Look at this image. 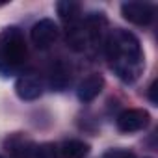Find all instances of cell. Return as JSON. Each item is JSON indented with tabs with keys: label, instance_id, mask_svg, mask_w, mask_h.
I'll use <instances>...</instances> for the list:
<instances>
[{
	"label": "cell",
	"instance_id": "cell-2",
	"mask_svg": "<svg viewBox=\"0 0 158 158\" xmlns=\"http://www.w3.org/2000/svg\"><path fill=\"white\" fill-rule=\"evenodd\" d=\"M28 56L26 41L17 26H8L0 32V76H13L21 71Z\"/></svg>",
	"mask_w": 158,
	"mask_h": 158
},
{
	"label": "cell",
	"instance_id": "cell-12",
	"mask_svg": "<svg viewBox=\"0 0 158 158\" xmlns=\"http://www.w3.org/2000/svg\"><path fill=\"white\" fill-rule=\"evenodd\" d=\"M34 158H60V151L54 143H41L35 147Z\"/></svg>",
	"mask_w": 158,
	"mask_h": 158
},
{
	"label": "cell",
	"instance_id": "cell-8",
	"mask_svg": "<svg viewBox=\"0 0 158 158\" xmlns=\"http://www.w3.org/2000/svg\"><path fill=\"white\" fill-rule=\"evenodd\" d=\"M6 147L13 158H34L37 145L24 134H13L6 139Z\"/></svg>",
	"mask_w": 158,
	"mask_h": 158
},
{
	"label": "cell",
	"instance_id": "cell-11",
	"mask_svg": "<svg viewBox=\"0 0 158 158\" xmlns=\"http://www.w3.org/2000/svg\"><path fill=\"white\" fill-rule=\"evenodd\" d=\"M56 11L67 24H73L78 21V15H80V4L73 2V0H61L56 4Z\"/></svg>",
	"mask_w": 158,
	"mask_h": 158
},
{
	"label": "cell",
	"instance_id": "cell-10",
	"mask_svg": "<svg viewBox=\"0 0 158 158\" xmlns=\"http://www.w3.org/2000/svg\"><path fill=\"white\" fill-rule=\"evenodd\" d=\"M60 151V158H86L89 154V145L82 139H69L63 141Z\"/></svg>",
	"mask_w": 158,
	"mask_h": 158
},
{
	"label": "cell",
	"instance_id": "cell-3",
	"mask_svg": "<svg viewBox=\"0 0 158 158\" xmlns=\"http://www.w3.org/2000/svg\"><path fill=\"white\" fill-rule=\"evenodd\" d=\"M115 123H117L119 132L132 134V132H139V130L147 128L151 123V115L143 108H128L117 115Z\"/></svg>",
	"mask_w": 158,
	"mask_h": 158
},
{
	"label": "cell",
	"instance_id": "cell-4",
	"mask_svg": "<svg viewBox=\"0 0 158 158\" xmlns=\"http://www.w3.org/2000/svg\"><path fill=\"white\" fill-rule=\"evenodd\" d=\"M121 15L132 24L147 26L154 19V6L149 2H123Z\"/></svg>",
	"mask_w": 158,
	"mask_h": 158
},
{
	"label": "cell",
	"instance_id": "cell-15",
	"mask_svg": "<svg viewBox=\"0 0 158 158\" xmlns=\"http://www.w3.org/2000/svg\"><path fill=\"white\" fill-rule=\"evenodd\" d=\"M0 158H6V156H4V154H0Z\"/></svg>",
	"mask_w": 158,
	"mask_h": 158
},
{
	"label": "cell",
	"instance_id": "cell-14",
	"mask_svg": "<svg viewBox=\"0 0 158 158\" xmlns=\"http://www.w3.org/2000/svg\"><path fill=\"white\" fill-rule=\"evenodd\" d=\"M156 88H158V80H154L149 88V99L152 104H158V97H156Z\"/></svg>",
	"mask_w": 158,
	"mask_h": 158
},
{
	"label": "cell",
	"instance_id": "cell-6",
	"mask_svg": "<svg viewBox=\"0 0 158 158\" xmlns=\"http://www.w3.org/2000/svg\"><path fill=\"white\" fill-rule=\"evenodd\" d=\"M15 93L23 101H35L43 95V82L35 74H23L15 82Z\"/></svg>",
	"mask_w": 158,
	"mask_h": 158
},
{
	"label": "cell",
	"instance_id": "cell-16",
	"mask_svg": "<svg viewBox=\"0 0 158 158\" xmlns=\"http://www.w3.org/2000/svg\"><path fill=\"white\" fill-rule=\"evenodd\" d=\"M147 158H149V156H147Z\"/></svg>",
	"mask_w": 158,
	"mask_h": 158
},
{
	"label": "cell",
	"instance_id": "cell-1",
	"mask_svg": "<svg viewBox=\"0 0 158 158\" xmlns=\"http://www.w3.org/2000/svg\"><path fill=\"white\" fill-rule=\"evenodd\" d=\"M104 50L110 67L123 82L132 84L139 78L145 67V60L139 39L132 32L123 28L112 30L104 41Z\"/></svg>",
	"mask_w": 158,
	"mask_h": 158
},
{
	"label": "cell",
	"instance_id": "cell-13",
	"mask_svg": "<svg viewBox=\"0 0 158 158\" xmlns=\"http://www.w3.org/2000/svg\"><path fill=\"white\" fill-rule=\"evenodd\" d=\"M104 158H136L134 152L127 151V149H112Z\"/></svg>",
	"mask_w": 158,
	"mask_h": 158
},
{
	"label": "cell",
	"instance_id": "cell-5",
	"mask_svg": "<svg viewBox=\"0 0 158 158\" xmlns=\"http://www.w3.org/2000/svg\"><path fill=\"white\" fill-rule=\"evenodd\" d=\"M30 37L37 48H48L60 37V28L52 19H41L32 26Z\"/></svg>",
	"mask_w": 158,
	"mask_h": 158
},
{
	"label": "cell",
	"instance_id": "cell-9",
	"mask_svg": "<svg viewBox=\"0 0 158 158\" xmlns=\"http://www.w3.org/2000/svg\"><path fill=\"white\" fill-rule=\"evenodd\" d=\"M48 84L54 91H63L69 88L71 84V69L65 61H56L50 67V74H48Z\"/></svg>",
	"mask_w": 158,
	"mask_h": 158
},
{
	"label": "cell",
	"instance_id": "cell-7",
	"mask_svg": "<svg viewBox=\"0 0 158 158\" xmlns=\"http://www.w3.org/2000/svg\"><path fill=\"white\" fill-rule=\"evenodd\" d=\"M104 88V78L99 74V73H93L89 76H86L84 80L78 84V89H76V97L80 99L82 102H91L93 99H97L101 95Z\"/></svg>",
	"mask_w": 158,
	"mask_h": 158
}]
</instances>
